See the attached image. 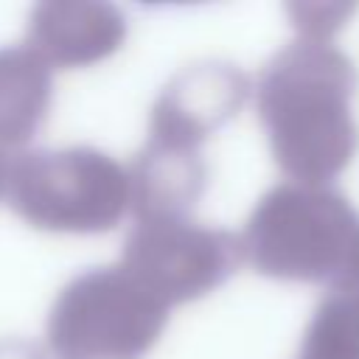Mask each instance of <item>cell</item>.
Here are the masks:
<instances>
[{"label":"cell","mask_w":359,"mask_h":359,"mask_svg":"<svg viewBox=\"0 0 359 359\" xmlns=\"http://www.w3.org/2000/svg\"><path fill=\"white\" fill-rule=\"evenodd\" d=\"M359 70L328 39L294 36L261 70L258 121L286 182L331 185L359 151L353 98Z\"/></svg>","instance_id":"cell-1"},{"label":"cell","mask_w":359,"mask_h":359,"mask_svg":"<svg viewBox=\"0 0 359 359\" xmlns=\"http://www.w3.org/2000/svg\"><path fill=\"white\" fill-rule=\"evenodd\" d=\"M241 261L286 283H331L359 261V210L331 185L280 182L238 233Z\"/></svg>","instance_id":"cell-2"},{"label":"cell","mask_w":359,"mask_h":359,"mask_svg":"<svg viewBox=\"0 0 359 359\" xmlns=\"http://www.w3.org/2000/svg\"><path fill=\"white\" fill-rule=\"evenodd\" d=\"M6 202L42 233H107L132 210L129 168L90 146L22 151L8 163Z\"/></svg>","instance_id":"cell-3"},{"label":"cell","mask_w":359,"mask_h":359,"mask_svg":"<svg viewBox=\"0 0 359 359\" xmlns=\"http://www.w3.org/2000/svg\"><path fill=\"white\" fill-rule=\"evenodd\" d=\"M168 325V309L129 272L98 266L56 294L45 320L48 359H146Z\"/></svg>","instance_id":"cell-4"},{"label":"cell","mask_w":359,"mask_h":359,"mask_svg":"<svg viewBox=\"0 0 359 359\" xmlns=\"http://www.w3.org/2000/svg\"><path fill=\"white\" fill-rule=\"evenodd\" d=\"M241 261L236 233L180 219H137L126 236L121 269L168 311L219 289Z\"/></svg>","instance_id":"cell-5"},{"label":"cell","mask_w":359,"mask_h":359,"mask_svg":"<svg viewBox=\"0 0 359 359\" xmlns=\"http://www.w3.org/2000/svg\"><path fill=\"white\" fill-rule=\"evenodd\" d=\"M252 84L230 62H196L168 79L151 104L149 143L202 151L205 140L238 115Z\"/></svg>","instance_id":"cell-6"},{"label":"cell","mask_w":359,"mask_h":359,"mask_svg":"<svg viewBox=\"0 0 359 359\" xmlns=\"http://www.w3.org/2000/svg\"><path fill=\"white\" fill-rule=\"evenodd\" d=\"M126 17L109 3L48 0L34 6L25 25V48L50 70L90 67L121 50Z\"/></svg>","instance_id":"cell-7"},{"label":"cell","mask_w":359,"mask_h":359,"mask_svg":"<svg viewBox=\"0 0 359 359\" xmlns=\"http://www.w3.org/2000/svg\"><path fill=\"white\" fill-rule=\"evenodd\" d=\"M208 165L202 151L149 143L129 165L132 213L137 219H180L205 191Z\"/></svg>","instance_id":"cell-8"},{"label":"cell","mask_w":359,"mask_h":359,"mask_svg":"<svg viewBox=\"0 0 359 359\" xmlns=\"http://www.w3.org/2000/svg\"><path fill=\"white\" fill-rule=\"evenodd\" d=\"M53 101V70L25 45L0 48V149H22Z\"/></svg>","instance_id":"cell-9"},{"label":"cell","mask_w":359,"mask_h":359,"mask_svg":"<svg viewBox=\"0 0 359 359\" xmlns=\"http://www.w3.org/2000/svg\"><path fill=\"white\" fill-rule=\"evenodd\" d=\"M297 359H359V261L325 286Z\"/></svg>","instance_id":"cell-10"},{"label":"cell","mask_w":359,"mask_h":359,"mask_svg":"<svg viewBox=\"0 0 359 359\" xmlns=\"http://www.w3.org/2000/svg\"><path fill=\"white\" fill-rule=\"evenodd\" d=\"M289 14H292V25H294L297 36L334 42L337 31L353 14V6H345V3H337V6H331V3H294V6H289Z\"/></svg>","instance_id":"cell-11"},{"label":"cell","mask_w":359,"mask_h":359,"mask_svg":"<svg viewBox=\"0 0 359 359\" xmlns=\"http://www.w3.org/2000/svg\"><path fill=\"white\" fill-rule=\"evenodd\" d=\"M0 359H45L36 348L20 339H3L0 342Z\"/></svg>","instance_id":"cell-12"},{"label":"cell","mask_w":359,"mask_h":359,"mask_svg":"<svg viewBox=\"0 0 359 359\" xmlns=\"http://www.w3.org/2000/svg\"><path fill=\"white\" fill-rule=\"evenodd\" d=\"M8 154L0 149V196H6V180H8Z\"/></svg>","instance_id":"cell-13"}]
</instances>
